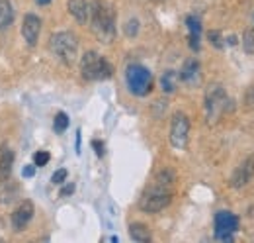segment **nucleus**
I'll return each mask as SVG.
<instances>
[{
	"label": "nucleus",
	"instance_id": "1",
	"mask_svg": "<svg viewBox=\"0 0 254 243\" xmlns=\"http://www.w3.org/2000/svg\"><path fill=\"white\" fill-rule=\"evenodd\" d=\"M176 186V173L172 169H160L155 179L147 184L139 198V208L145 214H157L172 202Z\"/></svg>",
	"mask_w": 254,
	"mask_h": 243
},
{
	"label": "nucleus",
	"instance_id": "2",
	"mask_svg": "<svg viewBox=\"0 0 254 243\" xmlns=\"http://www.w3.org/2000/svg\"><path fill=\"white\" fill-rule=\"evenodd\" d=\"M90 28L102 43H112L116 39V12L106 0H92L90 4Z\"/></svg>",
	"mask_w": 254,
	"mask_h": 243
},
{
	"label": "nucleus",
	"instance_id": "3",
	"mask_svg": "<svg viewBox=\"0 0 254 243\" xmlns=\"http://www.w3.org/2000/svg\"><path fill=\"white\" fill-rule=\"evenodd\" d=\"M235 110V102L227 96V92L221 85L211 83L205 89V120L209 125L217 123L227 112Z\"/></svg>",
	"mask_w": 254,
	"mask_h": 243
},
{
	"label": "nucleus",
	"instance_id": "4",
	"mask_svg": "<svg viewBox=\"0 0 254 243\" xmlns=\"http://www.w3.org/2000/svg\"><path fill=\"white\" fill-rule=\"evenodd\" d=\"M80 75L84 81H106L114 75V67L98 51H86L80 59Z\"/></svg>",
	"mask_w": 254,
	"mask_h": 243
},
{
	"label": "nucleus",
	"instance_id": "5",
	"mask_svg": "<svg viewBox=\"0 0 254 243\" xmlns=\"http://www.w3.org/2000/svg\"><path fill=\"white\" fill-rule=\"evenodd\" d=\"M49 49L64 65H72L78 57V39L72 31H55L49 37Z\"/></svg>",
	"mask_w": 254,
	"mask_h": 243
},
{
	"label": "nucleus",
	"instance_id": "6",
	"mask_svg": "<svg viewBox=\"0 0 254 243\" xmlns=\"http://www.w3.org/2000/svg\"><path fill=\"white\" fill-rule=\"evenodd\" d=\"M126 85L133 96H147L153 91V75L147 67L133 63L126 69Z\"/></svg>",
	"mask_w": 254,
	"mask_h": 243
},
{
	"label": "nucleus",
	"instance_id": "7",
	"mask_svg": "<svg viewBox=\"0 0 254 243\" xmlns=\"http://www.w3.org/2000/svg\"><path fill=\"white\" fill-rule=\"evenodd\" d=\"M215 240L219 242H233L235 234L239 232V218L229 210H219L215 214Z\"/></svg>",
	"mask_w": 254,
	"mask_h": 243
},
{
	"label": "nucleus",
	"instance_id": "8",
	"mask_svg": "<svg viewBox=\"0 0 254 243\" xmlns=\"http://www.w3.org/2000/svg\"><path fill=\"white\" fill-rule=\"evenodd\" d=\"M190 137V118L184 112H174L170 122V143L176 149H184Z\"/></svg>",
	"mask_w": 254,
	"mask_h": 243
},
{
	"label": "nucleus",
	"instance_id": "9",
	"mask_svg": "<svg viewBox=\"0 0 254 243\" xmlns=\"http://www.w3.org/2000/svg\"><path fill=\"white\" fill-rule=\"evenodd\" d=\"M253 179H254V155H251V157H247V159L235 169V173L231 175L229 184H231L233 188H243V186H247Z\"/></svg>",
	"mask_w": 254,
	"mask_h": 243
},
{
	"label": "nucleus",
	"instance_id": "10",
	"mask_svg": "<svg viewBox=\"0 0 254 243\" xmlns=\"http://www.w3.org/2000/svg\"><path fill=\"white\" fill-rule=\"evenodd\" d=\"M33 214H35V208H33L32 200L20 202V206L12 212V228H14L16 232H22V230L32 222Z\"/></svg>",
	"mask_w": 254,
	"mask_h": 243
},
{
	"label": "nucleus",
	"instance_id": "11",
	"mask_svg": "<svg viewBox=\"0 0 254 243\" xmlns=\"http://www.w3.org/2000/svg\"><path fill=\"white\" fill-rule=\"evenodd\" d=\"M39 33H41V20L35 16V14H26L24 18V24H22V35H24V41L33 47L39 39Z\"/></svg>",
	"mask_w": 254,
	"mask_h": 243
},
{
	"label": "nucleus",
	"instance_id": "12",
	"mask_svg": "<svg viewBox=\"0 0 254 243\" xmlns=\"http://www.w3.org/2000/svg\"><path fill=\"white\" fill-rule=\"evenodd\" d=\"M66 10L78 24H82V26L88 24V20H90V2L88 0H68Z\"/></svg>",
	"mask_w": 254,
	"mask_h": 243
},
{
	"label": "nucleus",
	"instance_id": "13",
	"mask_svg": "<svg viewBox=\"0 0 254 243\" xmlns=\"http://www.w3.org/2000/svg\"><path fill=\"white\" fill-rule=\"evenodd\" d=\"M14 167V151L8 147V143H2L0 147V182H6L12 175Z\"/></svg>",
	"mask_w": 254,
	"mask_h": 243
},
{
	"label": "nucleus",
	"instance_id": "14",
	"mask_svg": "<svg viewBox=\"0 0 254 243\" xmlns=\"http://www.w3.org/2000/svg\"><path fill=\"white\" fill-rule=\"evenodd\" d=\"M186 26L190 30V47L193 51H199V35H201V22L197 16H188Z\"/></svg>",
	"mask_w": 254,
	"mask_h": 243
},
{
	"label": "nucleus",
	"instance_id": "15",
	"mask_svg": "<svg viewBox=\"0 0 254 243\" xmlns=\"http://www.w3.org/2000/svg\"><path fill=\"white\" fill-rule=\"evenodd\" d=\"M129 238L137 243H149L153 240L151 230L145 224H139V222H135V224L129 226Z\"/></svg>",
	"mask_w": 254,
	"mask_h": 243
},
{
	"label": "nucleus",
	"instance_id": "16",
	"mask_svg": "<svg viewBox=\"0 0 254 243\" xmlns=\"http://www.w3.org/2000/svg\"><path fill=\"white\" fill-rule=\"evenodd\" d=\"M197 77H199V63L195 59H188L184 63L182 71H180V79L184 83H195Z\"/></svg>",
	"mask_w": 254,
	"mask_h": 243
},
{
	"label": "nucleus",
	"instance_id": "17",
	"mask_svg": "<svg viewBox=\"0 0 254 243\" xmlns=\"http://www.w3.org/2000/svg\"><path fill=\"white\" fill-rule=\"evenodd\" d=\"M14 22V8L10 0H0V30L10 28V24Z\"/></svg>",
	"mask_w": 254,
	"mask_h": 243
},
{
	"label": "nucleus",
	"instance_id": "18",
	"mask_svg": "<svg viewBox=\"0 0 254 243\" xmlns=\"http://www.w3.org/2000/svg\"><path fill=\"white\" fill-rule=\"evenodd\" d=\"M176 83H178V75L174 71H164L162 77H160V87H162V92L170 94V92L176 91Z\"/></svg>",
	"mask_w": 254,
	"mask_h": 243
},
{
	"label": "nucleus",
	"instance_id": "19",
	"mask_svg": "<svg viewBox=\"0 0 254 243\" xmlns=\"http://www.w3.org/2000/svg\"><path fill=\"white\" fill-rule=\"evenodd\" d=\"M53 127H55V131L63 133L64 129L68 127V116L64 112H57L55 114V120H53Z\"/></svg>",
	"mask_w": 254,
	"mask_h": 243
},
{
	"label": "nucleus",
	"instance_id": "20",
	"mask_svg": "<svg viewBox=\"0 0 254 243\" xmlns=\"http://www.w3.org/2000/svg\"><path fill=\"white\" fill-rule=\"evenodd\" d=\"M243 47L249 55H254V30H247L243 35Z\"/></svg>",
	"mask_w": 254,
	"mask_h": 243
},
{
	"label": "nucleus",
	"instance_id": "21",
	"mask_svg": "<svg viewBox=\"0 0 254 243\" xmlns=\"http://www.w3.org/2000/svg\"><path fill=\"white\" fill-rule=\"evenodd\" d=\"M49 159H51V155L47 151H37L33 155V165L35 167H45L49 163Z\"/></svg>",
	"mask_w": 254,
	"mask_h": 243
},
{
	"label": "nucleus",
	"instance_id": "22",
	"mask_svg": "<svg viewBox=\"0 0 254 243\" xmlns=\"http://www.w3.org/2000/svg\"><path fill=\"white\" fill-rule=\"evenodd\" d=\"M207 37H209V43H211L213 47H217V49H221V47H223V35H221V31L211 30L209 33H207Z\"/></svg>",
	"mask_w": 254,
	"mask_h": 243
},
{
	"label": "nucleus",
	"instance_id": "23",
	"mask_svg": "<svg viewBox=\"0 0 254 243\" xmlns=\"http://www.w3.org/2000/svg\"><path fill=\"white\" fill-rule=\"evenodd\" d=\"M66 175H68V173H66V169H59V171H55V173H53L51 182H53V184H63V182L66 181Z\"/></svg>",
	"mask_w": 254,
	"mask_h": 243
},
{
	"label": "nucleus",
	"instance_id": "24",
	"mask_svg": "<svg viewBox=\"0 0 254 243\" xmlns=\"http://www.w3.org/2000/svg\"><path fill=\"white\" fill-rule=\"evenodd\" d=\"M137 31H139V22L137 20H129L126 26V33L133 37V35H137Z\"/></svg>",
	"mask_w": 254,
	"mask_h": 243
},
{
	"label": "nucleus",
	"instance_id": "25",
	"mask_svg": "<svg viewBox=\"0 0 254 243\" xmlns=\"http://www.w3.org/2000/svg\"><path fill=\"white\" fill-rule=\"evenodd\" d=\"M92 147L96 149V155H98V157H104V153H106V149H104V143H102V141H98V139H94V141H92Z\"/></svg>",
	"mask_w": 254,
	"mask_h": 243
},
{
	"label": "nucleus",
	"instance_id": "26",
	"mask_svg": "<svg viewBox=\"0 0 254 243\" xmlns=\"http://www.w3.org/2000/svg\"><path fill=\"white\" fill-rule=\"evenodd\" d=\"M22 175H24L26 179H32L33 175H35V165H26L24 171H22Z\"/></svg>",
	"mask_w": 254,
	"mask_h": 243
},
{
	"label": "nucleus",
	"instance_id": "27",
	"mask_svg": "<svg viewBox=\"0 0 254 243\" xmlns=\"http://www.w3.org/2000/svg\"><path fill=\"white\" fill-rule=\"evenodd\" d=\"M245 102H247V106H254V87L249 89L247 96H245Z\"/></svg>",
	"mask_w": 254,
	"mask_h": 243
},
{
	"label": "nucleus",
	"instance_id": "28",
	"mask_svg": "<svg viewBox=\"0 0 254 243\" xmlns=\"http://www.w3.org/2000/svg\"><path fill=\"white\" fill-rule=\"evenodd\" d=\"M72 192H74V184H72V182H68L63 190H61V196H68V194H72Z\"/></svg>",
	"mask_w": 254,
	"mask_h": 243
},
{
	"label": "nucleus",
	"instance_id": "29",
	"mask_svg": "<svg viewBox=\"0 0 254 243\" xmlns=\"http://www.w3.org/2000/svg\"><path fill=\"white\" fill-rule=\"evenodd\" d=\"M76 153H80V131H76Z\"/></svg>",
	"mask_w": 254,
	"mask_h": 243
},
{
	"label": "nucleus",
	"instance_id": "30",
	"mask_svg": "<svg viewBox=\"0 0 254 243\" xmlns=\"http://www.w3.org/2000/svg\"><path fill=\"white\" fill-rule=\"evenodd\" d=\"M227 41H229V45H237V37H235V35H231Z\"/></svg>",
	"mask_w": 254,
	"mask_h": 243
},
{
	"label": "nucleus",
	"instance_id": "31",
	"mask_svg": "<svg viewBox=\"0 0 254 243\" xmlns=\"http://www.w3.org/2000/svg\"><path fill=\"white\" fill-rule=\"evenodd\" d=\"M35 2H37V4H39V6H47V4H49V2H51V0H35Z\"/></svg>",
	"mask_w": 254,
	"mask_h": 243
}]
</instances>
